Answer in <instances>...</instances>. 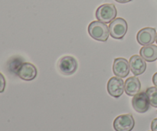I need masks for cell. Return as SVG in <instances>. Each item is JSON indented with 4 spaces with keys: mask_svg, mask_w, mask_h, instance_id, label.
I'll list each match as a JSON object with an SVG mask.
<instances>
[{
    "mask_svg": "<svg viewBox=\"0 0 157 131\" xmlns=\"http://www.w3.org/2000/svg\"><path fill=\"white\" fill-rule=\"evenodd\" d=\"M135 126V121L132 114H122L113 121V128L116 131H131Z\"/></svg>",
    "mask_w": 157,
    "mask_h": 131,
    "instance_id": "cell-5",
    "label": "cell"
},
{
    "mask_svg": "<svg viewBox=\"0 0 157 131\" xmlns=\"http://www.w3.org/2000/svg\"><path fill=\"white\" fill-rule=\"evenodd\" d=\"M153 83L155 85V87H157V72L154 74L153 76Z\"/></svg>",
    "mask_w": 157,
    "mask_h": 131,
    "instance_id": "cell-17",
    "label": "cell"
},
{
    "mask_svg": "<svg viewBox=\"0 0 157 131\" xmlns=\"http://www.w3.org/2000/svg\"><path fill=\"white\" fill-rule=\"evenodd\" d=\"M116 2H117L119 3H127V2H131L132 0H115Z\"/></svg>",
    "mask_w": 157,
    "mask_h": 131,
    "instance_id": "cell-18",
    "label": "cell"
},
{
    "mask_svg": "<svg viewBox=\"0 0 157 131\" xmlns=\"http://www.w3.org/2000/svg\"><path fill=\"white\" fill-rule=\"evenodd\" d=\"M156 43H157V33H156Z\"/></svg>",
    "mask_w": 157,
    "mask_h": 131,
    "instance_id": "cell-19",
    "label": "cell"
},
{
    "mask_svg": "<svg viewBox=\"0 0 157 131\" xmlns=\"http://www.w3.org/2000/svg\"><path fill=\"white\" fill-rule=\"evenodd\" d=\"M6 79H5L4 75L0 73V93L4 92L5 88H6Z\"/></svg>",
    "mask_w": 157,
    "mask_h": 131,
    "instance_id": "cell-15",
    "label": "cell"
},
{
    "mask_svg": "<svg viewBox=\"0 0 157 131\" xmlns=\"http://www.w3.org/2000/svg\"><path fill=\"white\" fill-rule=\"evenodd\" d=\"M140 54L147 62H153L157 60V46L153 44L144 46L140 51Z\"/></svg>",
    "mask_w": 157,
    "mask_h": 131,
    "instance_id": "cell-13",
    "label": "cell"
},
{
    "mask_svg": "<svg viewBox=\"0 0 157 131\" xmlns=\"http://www.w3.org/2000/svg\"><path fill=\"white\" fill-rule=\"evenodd\" d=\"M88 33L94 40L99 41H107L110 35L109 27L104 22L100 21H94L88 25Z\"/></svg>",
    "mask_w": 157,
    "mask_h": 131,
    "instance_id": "cell-1",
    "label": "cell"
},
{
    "mask_svg": "<svg viewBox=\"0 0 157 131\" xmlns=\"http://www.w3.org/2000/svg\"><path fill=\"white\" fill-rule=\"evenodd\" d=\"M141 83L136 77H130L124 83V91L128 96H135L140 93Z\"/></svg>",
    "mask_w": 157,
    "mask_h": 131,
    "instance_id": "cell-12",
    "label": "cell"
},
{
    "mask_svg": "<svg viewBox=\"0 0 157 131\" xmlns=\"http://www.w3.org/2000/svg\"><path fill=\"white\" fill-rule=\"evenodd\" d=\"M17 75L21 79L26 81H30L35 79L38 75L36 67L32 63H21L17 69Z\"/></svg>",
    "mask_w": 157,
    "mask_h": 131,
    "instance_id": "cell-6",
    "label": "cell"
},
{
    "mask_svg": "<svg viewBox=\"0 0 157 131\" xmlns=\"http://www.w3.org/2000/svg\"><path fill=\"white\" fill-rule=\"evenodd\" d=\"M117 15V11L116 6L110 3H106L100 6L95 13L97 19L105 24L111 22L113 20H114Z\"/></svg>",
    "mask_w": 157,
    "mask_h": 131,
    "instance_id": "cell-2",
    "label": "cell"
},
{
    "mask_svg": "<svg viewBox=\"0 0 157 131\" xmlns=\"http://www.w3.org/2000/svg\"><path fill=\"white\" fill-rule=\"evenodd\" d=\"M151 130L152 131H157V118L153 120L151 123Z\"/></svg>",
    "mask_w": 157,
    "mask_h": 131,
    "instance_id": "cell-16",
    "label": "cell"
},
{
    "mask_svg": "<svg viewBox=\"0 0 157 131\" xmlns=\"http://www.w3.org/2000/svg\"><path fill=\"white\" fill-rule=\"evenodd\" d=\"M128 25L127 21L122 18H117L110 23V35L114 39H122L127 34Z\"/></svg>",
    "mask_w": 157,
    "mask_h": 131,
    "instance_id": "cell-3",
    "label": "cell"
},
{
    "mask_svg": "<svg viewBox=\"0 0 157 131\" xmlns=\"http://www.w3.org/2000/svg\"><path fill=\"white\" fill-rule=\"evenodd\" d=\"M107 87L109 94L118 98L124 92V81L119 77H112L107 82Z\"/></svg>",
    "mask_w": 157,
    "mask_h": 131,
    "instance_id": "cell-8",
    "label": "cell"
},
{
    "mask_svg": "<svg viewBox=\"0 0 157 131\" xmlns=\"http://www.w3.org/2000/svg\"><path fill=\"white\" fill-rule=\"evenodd\" d=\"M150 105L149 98L146 92H140L133 96L132 100V106L138 113H146L150 109Z\"/></svg>",
    "mask_w": 157,
    "mask_h": 131,
    "instance_id": "cell-9",
    "label": "cell"
},
{
    "mask_svg": "<svg viewBox=\"0 0 157 131\" xmlns=\"http://www.w3.org/2000/svg\"><path fill=\"white\" fill-rule=\"evenodd\" d=\"M156 38V29L153 28L147 27L142 29L136 35V40L141 45H149L154 43Z\"/></svg>",
    "mask_w": 157,
    "mask_h": 131,
    "instance_id": "cell-7",
    "label": "cell"
},
{
    "mask_svg": "<svg viewBox=\"0 0 157 131\" xmlns=\"http://www.w3.org/2000/svg\"><path fill=\"white\" fill-rule=\"evenodd\" d=\"M129 64H130V70L134 75H141L145 72L147 69L146 61L140 55H133L130 58Z\"/></svg>",
    "mask_w": 157,
    "mask_h": 131,
    "instance_id": "cell-11",
    "label": "cell"
},
{
    "mask_svg": "<svg viewBox=\"0 0 157 131\" xmlns=\"http://www.w3.org/2000/svg\"><path fill=\"white\" fill-rule=\"evenodd\" d=\"M58 69L64 75H71L78 69V61L72 56H64L58 61Z\"/></svg>",
    "mask_w": 157,
    "mask_h": 131,
    "instance_id": "cell-4",
    "label": "cell"
},
{
    "mask_svg": "<svg viewBox=\"0 0 157 131\" xmlns=\"http://www.w3.org/2000/svg\"><path fill=\"white\" fill-rule=\"evenodd\" d=\"M150 105L157 107V87H150L146 91Z\"/></svg>",
    "mask_w": 157,
    "mask_h": 131,
    "instance_id": "cell-14",
    "label": "cell"
},
{
    "mask_svg": "<svg viewBox=\"0 0 157 131\" xmlns=\"http://www.w3.org/2000/svg\"><path fill=\"white\" fill-rule=\"evenodd\" d=\"M130 64L126 58H117L114 59L113 64V74L117 77L124 78L130 74Z\"/></svg>",
    "mask_w": 157,
    "mask_h": 131,
    "instance_id": "cell-10",
    "label": "cell"
}]
</instances>
